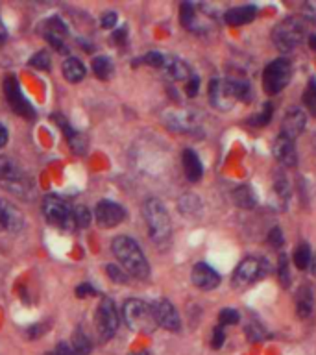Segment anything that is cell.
I'll return each mask as SVG.
<instances>
[{
  "mask_svg": "<svg viewBox=\"0 0 316 355\" xmlns=\"http://www.w3.org/2000/svg\"><path fill=\"white\" fill-rule=\"evenodd\" d=\"M111 252L117 257L122 268H124L128 276H133L137 279H146L150 274V265L146 257H144L143 250L131 237L119 235L115 237L111 243Z\"/></svg>",
  "mask_w": 316,
  "mask_h": 355,
  "instance_id": "6da1fadb",
  "label": "cell"
},
{
  "mask_svg": "<svg viewBox=\"0 0 316 355\" xmlns=\"http://www.w3.org/2000/svg\"><path fill=\"white\" fill-rule=\"evenodd\" d=\"M143 213L152 241L159 248H167L172 239V224H170V215L165 204L159 198H148L144 202Z\"/></svg>",
  "mask_w": 316,
  "mask_h": 355,
  "instance_id": "7a4b0ae2",
  "label": "cell"
},
{
  "mask_svg": "<svg viewBox=\"0 0 316 355\" xmlns=\"http://www.w3.org/2000/svg\"><path fill=\"white\" fill-rule=\"evenodd\" d=\"M0 187L23 200H30L36 191L30 176L8 155H0Z\"/></svg>",
  "mask_w": 316,
  "mask_h": 355,
  "instance_id": "3957f363",
  "label": "cell"
},
{
  "mask_svg": "<svg viewBox=\"0 0 316 355\" xmlns=\"http://www.w3.org/2000/svg\"><path fill=\"white\" fill-rule=\"evenodd\" d=\"M122 319L133 332L152 333L157 327L154 305H150L143 300H128L122 305Z\"/></svg>",
  "mask_w": 316,
  "mask_h": 355,
  "instance_id": "277c9868",
  "label": "cell"
},
{
  "mask_svg": "<svg viewBox=\"0 0 316 355\" xmlns=\"http://www.w3.org/2000/svg\"><path fill=\"white\" fill-rule=\"evenodd\" d=\"M305 37L304 19L286 17L272 30V41L281 52H293Z\"/></svg>",
  "mask_w": 316,
  "mask_h": 355,
  "instance_id": "5b68a950",
  "label": "cell"
},
{
  "mask_svg": "<svg viewBox=\"0 0 316 355\" xmlns=\"http://www.w3.org/2000/svg\"><path fill=\"white\" fill-rule=\"evenodd\" d=\"M293 78V63L289 59H274L262 71V89L267 95H278L289 85Z\"/></svg>",
  "mask_w": 316,
  "mask_h": 355,
  "instance_id": "8992f818",
  "label": "cell"
},
{
  "mask_svg": "<svg viewBox=\"0 0 316 355\" xmlns=\"http://www.w3.org/2000/svg\"><path fill=\"white\" fill-rule=\"evenodd\" d=\"M237 100H239V82L224 80V78L211 80V83H209L211 106L221 109V111H227V109H232Z\"/></svg>",
  "mask_w": 316,
  "mask_h": 355,
  "instance_id": "52a82bcc",
  "label": "cell"
},
{
  "mask_svg": "<svg viewBox=\"0 0 316 355\" xmlns=\"http://www.w3.org/2000/svg\"><path fill=\"white\" fill-rule=\"evenodd\" d=\"M43 215L45 219L56 228L61 230H74V217H72V207H69L65 202L54 195H48L43 200Z\"/></svg>",
  "mask_w": 316,
  "mask_h": 355,
  "instance_id": "ba28073f",
  "label": "cell"
},
{
  "mask_svg": "<svg viewBox=\"0 0 316 355\" xmlns=\"http://www.w3.org/2000/svg\"><path fill=\"white\" fill-rule=\"evenodd\" d=\"M95 327L102 341H109L119 330V311L111 298H104L96 309Z\"/></svg>",
  "mask_w": 316,
  "mask_h": 355,
  "instance_id": "9c48e42d",
  "label": "cell"
},
{
  "mask_svg": "<svg viewBox=\"0 0 316 355\" xmlns=\"http://www.w3.org/2000/svg\"><path fill=\"white\" fill-rule=\"evenodd\" d=\"M267 274V265L264 261L257 259V257H246L240 261L237 270L233 274V281L237 287H248V285L256 283Z\"/></svg>",
  "mask_w": 316,
  "mask_h": 355,
  "instance_id": "30bf717a",
  "label": "cell"
},
{
  "mask_svg": "<svg viewBox=\"0 0 316 355\" xmlns=\"http://www.w3.org/2000/svg\"><path fill=\"white\" fill-rule=\"evenodd\" d=\"M4 95H6L13 111L19 113L21 117L28 118V120L34 118V115H36V113H34V107H32L30 104H28V100L24 98L23 91H21V85H19V82L13 76H8L6 80H4Z\"/></svg>",
  "mask_w": 316,
  "mask_h": 355,
  "instance_id": "8fae6325",
  "label": "cell"
},
{
  "mask_svg": "<svg viewBox=\"0 0 316 355\" xmlns=\"http://www.w3.org/2000/svg\"><path fill=\"white\" fill-rule=\"evenodd\" d=\"M95 219L102 228H115V226H119L126 219V211L120 204L104 200L98 202V206H96Z\"/></svg>",
  "mask_w": 316,
  "mask_h": 355,
  "instance_id": "7c38bea8",
  "label": "cell"
},
{
  "mask_svg": "<svg viewBox=\"0 0 316 355\" xmlns=\"http://www.w3.org/2000/svg\"><path fill=\"white\" fill-rule=\"evenodd\" d=\"M305 126H307V117L302 107L294 106L291 109H286L285 117L281 120V136L294 141L300 133H304Z\"/></svg>",
  "mask_w": 316,
  "mask_h": 355,
  "instance_id": "4fadbf2b",
  "label": "cell"
},
{
  "mask_svg": "<svg viewBox=\"0 0 316 355\" xmlns=\"http://www.w3.org/2000/svg\"><path fill=\"white\" fill-rule=\"evenodd\" d=\"M191 279L194 287L202 290H213L221 285V274L213 270L207 263H196L192 266Z\"/></svg>",
  "mask_w": 316,
  "mask_h": 355,
  "instance_id": "5bb4252c",
  "label": "cell"
},
{
  "mask_svg": "<svg viewBox=\"0 0 316 355\" xmlns=\"http://www.w3.org/2000/svg\"><path fill=\"white\" fill-rule=\"evenodd\" d=\"M154 311L155 319H157V325H163L168 332H179L181 320H179V314L178 311H176V308H174L168 300H165V298L159 300V302L154 305Z\"/></svg>",
  "mask_w": 316,
  "mask_h": 355,
  "instance_id": "9a60e30c",
  "label": "cell"
},
{
  "mask_svg": "<svg viewBox=\"0 0 316 355\" xmlns=\"http://www.w3.org/2000/svg\"><path fill=\"white\" fill-rule=\"evenodd\" d=\"M24 217L17 207H13L10 202L0 200V231L17 233L23 230Z\"/></svg>",
  "mask_w": 316,
  "mask_h": 355,
  "instance_id": "2e32d148",
  "label": "cell"
},
{
  "mask_svg": "<svg viewBox=\"0 0 316 355\" xmlns=\"http://www.w3.org/2000/svg\"><path fill=\"white\" fill-rule=\"evenodd\" d=\"M43 36L50 45L58 50H65V37H67V26L61 23L58 17H50L43 24Z\"/></svg>",
  "mask_w": 316,
  "mask_h": 355,
  "instance_id": "e0dca14e",
  "label": "cell"
},
{
  "mask_svg": "<svg viewBox=\"0 0 316 355\" xmlns=\"http://www.w3.org/2000/svg\"><path fill=\"white\" fill-rule=\"evenodd\" d=\"M272 152H274L275 160L280 161V163H283L285 166H296V163H298V152H296L294 141L286 139V137H283L281 133L274 141Z\"/></svg>",
  "mask_w": 316,
  "mask_h": 355,
  "instance_id": "ac0fdd59",
  "label": "cell"
},
{
  "mask_svg": "<svg viewBox=\"0 0 316 355\" xmlns=\"http://www.w3.org/2000/svg\"><path fill=\"white\" fill-rule=\"evenodd\" d=\"M181 163H183V172H185V176L189 182L192 184H196L200 182L203 176V166H202V161L198 158V154L191 148H185L183 150V155H181Z\"/></svg>",
  "mask_w": 316,
  "mask_h": 355,
  "instance_id": "d6986e66",
  "label": "cell"
},
{
  "mask_svg": "<svg viewBox=\"0 0 316 355\" xmlns=\"http://www.w3.org/2000/svg\"><path fill=\"white\" fill-rule=\"evenodd\" d=\"M256 17H257V6H253V4L232 8V10L224 15V19H226V23L229 24V26H242V24L251 23Z\"/></svg>",
  "mask_w": 316,
  "mask_h": 355,
  "instance_id": "ffe728a7",
  "label": "cell"
},
{
  "mask_svg": "<svg viewBox=\"0 0 316 355\" xmlns=\"http://www.w3.org/2000/svg\"><path fill=\"white\" fill-rule=\"evenodd\" d=\"M161 69L167 72L172 80H178V82H181V80H189V78L192 76L191 67L187 65L185 61H181V59L178 58H165V63H163Z\"/></svg>",
  "mask_w": 316,
  "mask_h": 355,
  "instance_id": "44dd1931",
  "label": "cell"
},
{
  "mask_svg": "<svg viewBox=\"0 0 316 355\" xmlns=\"http://www.w3.org/2000/svg\"><path fill=\"white\" fill-rule=\"evenodd\" d=\"M85 74H87V71H85L84 63H82L80 59L69 58L63 61V76H65L67 82H71V83L82 82V80L85 78Z\"/></svg>",
  "mask_w": 316,
  "mask_h": 355,
  "instance_id": "7402d4cb",
  "label": "cell"
},
{
  "mask_svg": "<svg viewBox=\"0 0 316 355\" xmlns=\"http://www.w3.org/2000/svg\"><path fill=\"white\" fill-rule=\"evenodd\" d=\"M233 200H235V204H237L240 209H251V207H256L257 202L250 185H240V187H237L235 193H233Z\"/></svg>",
  "mask_w": 316,
  "mask_h": 355,
  "instance_id": "603a6c76",
  "label": "cell"
},
{
  "mask_svg": "<svg viewBox=\"0 0 316 355\" xmlns=\"http://www.w3.org/2000/svg\"><path fill=\"white\" fill-rule=\"evenodd\" d=\"M296 311H298L300 319H307L313 313V292H311L309 287H304V289L298 292V298H296Z\"/></svg>",
  "mask_w": 316,
  "mask_h": 355,
  "instance_id": "cb8c5ba5",
  "label": "cell"
},
{
  "mask_svg": "<svg viewBox=\"0 0 316 355\" xmlns=\"http://www.w3.org/2000/svg\"><path fill=\"white\" fill-rule=\"evenodd\" d=\"M93 72L100 80H108L113 74V63L109 58H95L93 59Z\"/></svg>",
  "mask_w": 316,
  "mask_h": 355,
  "instance_id": "d4e9b609",
  "label": "cell"
},
{
  "mask_svg": "<svg viewBox=\"0 0 316 355\" xmlns=\"http://www.w3.org/2000/svg\"><path fill=\"white\" fill-rule=\"evenodd\" d=\"M294 265L298 266L300 270H305L311 265V248L307 243L298 244V248L294 250Z\"/></svg>",
  "mask_w": 316,
  "mask_h": 355,
  "instance_id": "484cf974",
  "label": "cell"
},
{
  "mask_svg": "<svg viewBox=\"0 0 316 355\" xmlns=\"http://www.w3.org/2000/svg\"><path fill=\"white\" fill-rule=\"evenodd\" d=\"M302 102H304V106L309 109L311 115H315L316 117V78H311L309 85H307L304 96H302Z\"/></svg>",
  "mask_w": 316,
  "mask_h": 355,
  "instance_id": "4316f807",
  "label": "cell"
},
{
  "mask_svg": "<svg viewBox=\"0 0 316 355\" xmlns=\"http://www.w3.org/2000/svg\"><path fill=\"white\" fill-rule=\"evenodd\" d=\"M274 193L280 196L281 200H286L291 196V185L283 172H275L274 178Z\"/></svg>",
  "mask_w": 316,
  "mask_h": 355,
  "instance_id": "83f0119b",
  "label": "cell"
},
{
  "mask_svg": "<svg viewBox=\"0 0 316 355\" xmlns=\"http://www.w3.org/2000/svg\"><path fill=\"white\" fill-rule=\"evenodd\" d=\"M179 19H181V24H183L185 28L192 30L196 13H194V6H192L191 2H183V4L179 6Z\"/></svg>",
  "mask_w": 316,
  "mask_h": 355,
  "instance_id": "f1b7e54d",
  "label": "cell"
},
{
  "mask_svg": "<svg viewBox=\"0 0 316 355\" xmlns=\"http://www.w3.org/2000/svg\"><path fill=\"white\" fill-rule=\"evenodd\" d=\"M72 217L76 228H87L91 224V211L85 206L72 207Z\"/></svg>",
  "mask_w": 316,
  "mask_h": 355,
  "instance_id": "f546056e",
  "label": "cell"
},
{
  "mask_svg": "<svg viewBox=\"0 0 316 355\" xmlns=\"http://www.w3.org/2000/svg\"><path fill=\"white\" fill-rule=\"evenodd\" d=\"M272 115H274V106H272L270 102H267L264 107H262V111L257 113L256 117H251L248 122H250L251 126H267L270 122Z\"/></svg>",
  "mask_w": 316,
  "mask_h": 355,
  "instance_id": "4dcf8cb0",
  "label": "cell"
},
{
  "mask_svg": "<svg viewBox=\"0 0 316 355\" xmlns=\"http://www.w3.org/2000/svg\"><path fill=\"white\" fill-rule=\"evenodd\" d=\"M278 278L283 287L291 285V270H289V257L285 254H280V261H278Z\"/></svg>",
  "mask_w": 316,
  "mask_h": 355,
  "instance_id": "1f68e13d",
  "label": "cell"
},
{
  "mask_svg": "<svg viewBox=\"0 0 316 355\" xmlns=\"http://www.w3.org/2000/svg\"><path fill=\"white\" fill-rule=\"evenodd\" d=\"M239 320H240V316H239V313L235 311V309L226 308V309H222L221 314H218V324H221L222 327H224V325L239 324Z\"/></svg>",
  "mask_w": 316,
  "mask_h": 355,
  "instance_id": "d6a6232c",
  "label": "cell"
},
{
  "mask_svg": "<svg viewBox=\"0 0 316 355\" xmlns=\"http://www.w3.org/2000/svg\"><path fill=\"white\" fill-rule=\"evenodd\" d=\"M30 65L39 69V71H48V69H50V56H48L45 50H41V52H37L36 56L30 59Z\"/></svg>",
  "mask_w": 316,
  "mask_h": 355,
  "instance_id": "836d02e7",
  "label": "cell"
},
{
  "mask_svg": "<svg viewBox=\"0 0 316 355\" xmlns=\"http://www.w3.org/2000/svg\"><path fill=\"white\" fill-rule=\"evenodd\" d=\"M165 58H167V56H163V54H159V52H148L143 58V61L144 63H148V65L161 69L163 63H165Z\"/></svg>",
  "mask_w": 316,
  "mask_h": 355,
  "instance_id": "e575fe53",
  "label": "cell"
},
{
  "mask_svg": "<svg viewBox=\"0 0 316 355\" xmlns=\"http://www.w3.org/2000/svg\"><path fill=\"white\" fill-rule=\"evenodd\" d=\"M108 274L111 276V278L117 281V283H126L128 281V272H126L124 268H119V266L115 265H108Z\"/></svg>",
  "mask_w": 316,
  "mask_h": 355,
  "instance_id": "d590c367",
  "label": "cell"
},
{
  "mask_svg": "<svg viewBox=\"0 0 316 355\" xmlns=\"http://www.w3.org/2000/svg\"><path fill=\"white\" fill-rule=\"evenodd\" d=\"M269 243L270 246H274V248H281V246H283L285 239H283V233H281L280 228H272V230H270Z\"/></svg>",
  "mask_w": 316,
  "mask_h": 355,
  "instance_id": "8d00e7d4",
  "label": "cell"
},
{
  "mask_svg": "<svg viewBox=\"0 0 316 355\" xmlns=\"http://www.w3.org/2000/svg\"><path fill=\"white\" fill-rule=\"evenodd\" d=\"M224 341H226V333L222 330V325H216L215 330H213V337H211V346L215 349L222 348Z\"/></svg>",
  "mask_w": 316,
  "mask_h": 355,
  "instance_id": "74e56055",
  "label": "cell"
},
{
  "mask_svg": "<svg viewBox=\"0 0 316 355\" xmlns=\"http://www.w3.org/2000/svg\"><path fill=\"white\" fill-rule=\"evenodd\" d=\"M302 13H304V19H307L311 23H316V2H307V4H304Z\"/></svg>",
  "mask_w": 316,
  "mask_h": 355,
  "instance_id": "f35d334b",
  "label": "cell"
},
{
  "mask_svg": "<svg viewBox=\"0 0 316 355\" xmlns=\"http://www.w3.org/2000/svg\"><path fill=\"white\" fill-rule=\"evenodd\" d=\"M100 23L104 28H115V24H117V13L115 12H108L104 13L100 19Z\"/></svg>",
  "mask_w": 316,
  "mask_h": 355,
  "instance_id": "ab89813d",
  "label": "cell"
},
{
  "mask_svg": "<svg viewBox=\"0 0 316 355\" xmlns=\"http://www.w3.org/2000/svg\"><path fill=\"white\" fill-rule=\"evenodd\" d=\"M198 89H200V78H198V76L189 78V83H187V95L196 96Z\"/></svg>",
  "mask_w": 316,
  "mask_h": 355,
  "instance_id": "60d3db41",
  "label": "cell"
},
{
  "mask_svg": "<svg viewBox=\"0 0 316 355\" xmlns=\"http://www.w3.org/2000/svg\"><path fill=\"white\" fill-rule=\"evenodd\" d=\"M76 292H78V296H80V298H87V296H95L96 294V290L93 289L89 283L80 285V287L76 289Z\"/></svg>",
  "mask_w": 316,
  "mask_h": 355,
  "instance_id": "b9f144b4",
  "label": "cell"
},
{
  "mask_svg": "<svg viewBox=\"0 0 316 355\" xmlns=\"http://www.w3.org/2000/svg\"><path fill=\"white\" fill-rule=\"evenodd\" d=\"M45 355H71V349H69L67 344H60V346L56 348V352H48V354Z\"/></svg>",
  "mask_w": 316,
  "mask_h": 355,
  "instance_id": "7bdbcfd3",
  "label": "cell"
},
{
  "mask_svg": "<svg viewBox=\"0 0 316 355\" xmlns=\"http://www.w3.org/2000/svg\"><path fill=\"white\" fill-rule=\"evenodd\" d=\"M8 144V130L6 126L0 125V148H4Z\"/></svg>",
  "mask_w": 316,
  "mask_h": 355,
  "instance_id": "ee69618b",
  "label": "cell"
},
{
  "mask_svg": "<svg viewBox=\"0 0 316 355\" xmlns=\"http://www.w3.org/2000/svg\"><path fill=\"white\" fill-rule=\"evenodd\" d=\"M6 37H8L6 28H4V24H2V21H0V45L6 41Z\"/></svg>",
  "mask_w": 316,
  "mask_h": 355,
  "instance_id": "f6af8a7d",
  "label": "cell"
},
{
  "mask_svg": "<svg viewBox=\"0 0 316 355\" xmlns=\"http://www.w3.org/2000/svg\"><path fill=\"white\" fill-rule=\"evenodd\" d=\"M309 47L313 48V50H316V34L309 36Z\"/></svg>",
  "mask_w": 316,
  "mask_h": 355,
  "instance_id": "bcb514c9",
  "label": "cell"
},
{
  "mask_svg": "<svg viewBox=\"0 0 316 355\" xmlns=\"http://www.w3.org/2000/svg\"><path fill=\"white\" fill-rule=\"evenodd\" d=\"M131 355H150V354H146V352H137V354H131Z\"/></svg>",
  "mask_w": 316,
  "mask_h": 355,
  "instance_id": "7dc6e473",
  "label": "cell"
},
{
  "mask_svg": "<svg viewBox=\"0 0 316 355\" xmlns=\"http://www.w3.org/2000/svg\"><path fill=\"white\" fill-rule=\"evenodd\" d=\"M313 144H315V150H316V136H315V139H313Z\"/></svg>",
  "mask_w": 316,
  "mask_h": 355,
  "instance_id": "c3c4849f",
  "label": "cell"
}]
</instances>
